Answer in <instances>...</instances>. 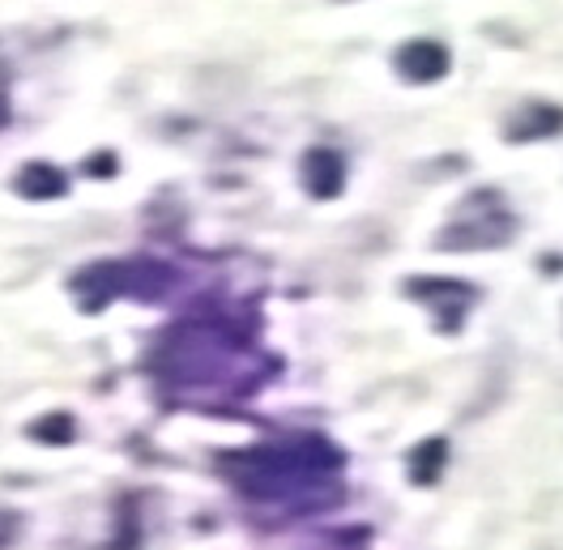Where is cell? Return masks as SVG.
<instances>
[{"label": "cell", "instance_id": "obj_6", "mask_svg": "<svg viewBox=\"0 0 563 550\" xmlns=\"http://www.w3.org/2000/svg\"><path fill=\"white\" fill-rule=\"evenodd\" d=\"M397 65L410 73L415 81H427V77H440V73H444V65H449V52H444L440 43H431V38H419V43L401 47Z\"/></svg>", "mask_w": 563, "mask_h": 550}, {"label": "cell", "instance_id": "obj_8", "mask_svg": "<svg viewBox=\"0 0 563 550\" xmlns=\"http://www.w3.org/2000/svg\"><path fill=\"white\" fill-rule=\"evenodd\" d=\"M31 436L43 440V444H69L73 440V418L69 414H47L31 427Z\"/></svg>", "mask_w": 563, "mask_h": 550}, {"label": "cell", "instance_id": "obj_4", "mask_svg": "<svg viewBox=\"0 0 563 550\" xmlns=\"http://www.w3.org/2000/svg\"><path fill=\"white\" fill-rule=\"evenodd\" d=\"M13 188H18L26 201H56V197H65L69 179L56 172V167H47V163H31V167L18 172Z\"/></svg>", "mask_w": 563, "mask_h": 550}, {"label": "cell", "instance_id": "obj_2", "mask_svg": "<svg viewBox=\"0 0 563 550\" xmlns=\"http://www.w3.org/2000/svg\"><path fill=\"white\" fill-rule=\"evenodd\" d=\"M240 350L244 345L235 342L222 324L197 320V324L176 329L163 342V372L176 384H213V380H222V372H231V359Z\"/></svg>", "mask_w": 563, "mask_h": 550}, {"label": "cell", "instance_id": "obj_10", "mask_svg": "<svg viewBox=\"0 0 563 550\" xmlns=\"http://www.w3.org/2000/svg\"><path fill=\"white\" fill-rule=\"evenodd\" d=\"M4 116H9V107H4V95H0V124H4Z\"/></svg>", "mask_w": 563, "mask_h": 550}, {"label": "cell", "instance_id": "obj_7", "mask_svg": "<svg viewBox=\"0 0 563 550\" xmlns=\"http://www.w3.org/2000/svg\"><path fill=\"white\" fill-rule=\"evenodd\" d=\"M444 457H449L444 440H427V444H419L415 448V457H410V479L419 482V486H431V482L440 479V470H444Z\"/></svg>", "mask_w": 563, "mask_h": 550}, {"label": "cell", "instance_id": "obj_1", "mask_svg": "<svg viewBox=\"0 0 563 550\" xmlns=\"http://www.w3.org/2000/svg\"><path fill=\"white\" fill-rule=\"evenodd\" d=\"M342 465V457L320 440L303 444H274L261 452L235 457L227 470L235 474L240 491L269 499V504H295V508H320L329 499H338V491L329 486V474Z\"/></svg>", "mask_w": 563, "mask_h": 550}, {"label": "cell", "instance_id": "obj_3", "mask_svg": "<svg viewBox=\"0 0 563 550\" xmlns=\"http://www.w3.org/2000/svg\"><path fill=\"white\" fill-rule=\"evenodd\" d=\"M512 235V218L504 213V201L495 197L492 209H478V197L461 206L457 222L444 231V248H492Z\"/></svg>", "mask_w": 563, "mask_h": 550}, {"label": "cell", "instance_id": "obj_9", "mask_svg": "<svg viewBox=\"0 0 563 550\" xmlns=\"http://www.w3.org/2000/svg\"><path fill=\"white\" fill-rule=\"evenodd\" d=\"M13 534H18V516H13V513H0V547H4V542H9Z\"/></svg>", "mask_w": 563, "mask_h": 550}, {"label": "cell", "instance_id": "obj_5", "mask_svg": "<svg viewBox=\"0 0 563 550\" xmlns=\"http://www.w3.org/2000/svg\"><path fill=\"white\" fill-rule=\"evenodd\" d=\"M303 184L312 197H338L342 193V158L329 150H312L303 158Z\"/></svg>", "mask_w": 563, "mask_h": 550}]
</instances>
